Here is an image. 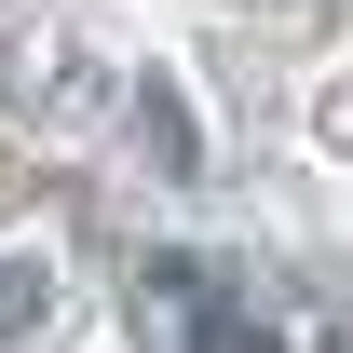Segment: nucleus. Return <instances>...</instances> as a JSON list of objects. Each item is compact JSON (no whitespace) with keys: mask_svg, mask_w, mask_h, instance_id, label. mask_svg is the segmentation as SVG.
Masks as SVG:
<instances>
[{"mask_svg":"<svg viewBox=\"0 0 353 353\" xmlns=\"http://www.w3.org/2000/svg\"><path fill=\"white\" fill-rule=\"evenodd\" d=\"M190 353H272V340L245 326V312H190Z\"/></svg>","mask_w":353,"mask_h":353,"instance_id":"3","label":"nucleus"},{"mask_svg":"<svg viewBox=\"0 0 353 353\" xmlns=\"http://www.w3.org/2000/svg\"><path fill=\"white\" fill-rule=\"evenodd\" d=\"M54 326V272L41 259H0V340H41Z\"/></svg>","mask_w":353,"mask_h":353,"instance_id":"2","label":"nucleus"},{"mask_svg":"<svg viewBox=\"0 0 353 353\" xmlns=\"http://www.w3.org/2000/svg\"><path fill=\"white\" fill-rule=\"evenodd\" d=\"M136 150H150V176H204V136L176 109V82H136Z\"/></svg>","mask_w":353,"mask_h":353,"instance_id":"1","label":"nucleus"}]
</instances>
